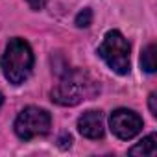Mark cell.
I'll list each match as a JSON object with an SVG mask.
<instances>
[{
  "mask_svg": "<svg viewBox=\"0 0 157 157\" xmlns=\"http://www.w3.org/2000/svg\"><path fill=\"white\" fill-rule=\"evenodd\" d=\"M140 67L151 74L155 72V44H148L144 50H142V56H140Z\"/></svg>",
  "mask_w": 157,
  "mask_h": 157,
  "instance_id": "8",
  "label": "cell"
},
{
  "mask_svg": "<svg viewBox=\"0 0 157 157\" xmlns=\"http://www.w3.org/2000/svg\"><path fill=\"white\" fill-rule=\"evenodd\" d=\"M109 126H111V131L118 139L129 140L140 133L142 118L131 109H117V111H113V115L109 118Z\"/></svg>",
  "mask_w": 157,
  "mask_h": 157,
  "instance_id": "5",
  "label": "cell"
},
{
  "mask_svg": "<svg viewBox=\"0 0 157 157\" xmlns=\"http://www.w3.org/2000/svg\"><path fill=\"white\" fill-rule=\"evenodd\" d=\"M2 104H4V94L0 93V109H2Z\"/></svg>",
  "mask_w": 157,
  "mask_h": 157,
  "instance_id": "12",
  "label": "cell"
},
{
  "mask_svg": "<svg viewBox=\"0 0 157 157\" xmlns=\"http://www.w3.org/2000/svg\"><path fill=\"white\" fill-rule=\"evenodd\" d=\"M93 87V82H87V78L83 74H67L65 80L61 83H57V87L52 91V102L59 104V105H76L82 100L89 98L91 94H94V91H89Z\"/></svg>",
  "mask_w": 157,
  "mask_h": 157,
  "instance_id": "4",
  "label": "cell"
},
{
  "mask_svg": "<svg viewBox=\"0 0 157 157\" xmlns=\"http://www.w3.org/2000/svg\"><path fill=\"white\" fill-rule=\"evenodd\" d=\"M26 2H28V6H30L32 10L39 11V10H43V8L46 6V2H48V0H26Z\"/></svg>",
  "mask_w": 157,
  "mask_h": 157,
  "instance_id": "10",
  "label": "cell"
},
{
  "mask_svg": "<svg viewBox=\"0 0 157 157\" xmlns=\"http://www.w3.org/2000/svg\"><path fill=\"white\" fill-rule=\"evenodd\" d=\"M157 153V135L151 133L144 137L139 144H135L129 150V155H155Z\"/></svg>",
  "mask_w": 157,
  "mask_h": 157,
  "instance_id": "7",
  "label": "cell"
},
{
  "mask_svg": "<svg viewBox=\"0 0 157 157\" xmlns=\"http://www.w3.org/2000/svg\"><path fill=\"white\" fill-rule=\"evenodd\" d=\"M6 80L13 85H21L28 80L33 68V52L24 39H11L0 61Z\"/></svg>",
  "mask_w": 157,
  "mask_h": 157,
  "instance_id": "1",
  "label": "cell"
},
{
  "mask_svg": "<svg viewBox=\"0 0 157 157\" xmlns=\"http://www.w3.org/2000/svg\"><path fill=\"white\" fill-rule=\"evenodd\" d=\"M50 126H52L50 113L41 107L30 105L19 113V117L15 120V133L22 140H32L35 137L46 135L50 131Z\"/></svg>",
  "mask_w": 157,
  "mask_h": 157,
  "instance_id": "3",
  "label": "cell"
},
{
  "mask_svg": "<svg viewBox=\"0 0 157 157\" xmlns=\"http://www.w3.org/2000/svg\"><path fill=\"white\" fill-rule=\"evenodd\" d=\"M93 24V11L89 8H85L83 11H80L76 15V26L78 28H87Z\"/></svg>",
  "mask_w": 157,
  "mask_h": 157,
  "instance_id": "9",
  "label": "cell"
},
{
  "mask_svg": "<svg viewBox=\"0 0 157 157\" xmlns=\"http://www.w3.org/2000/svg\"><path fill=\"white\" fill-rule=\"evenodd\" d=\"M148 104H150V111H151V115H153V117H157V94H155V93H151V94H150Z\"/></svg>",
  "mask_w": 157,
  "mask_h": 157,
  "instance_id": "11",
  "label": "cell"
},
{
  "mask_svg": "<svg viewBox=\"0 0 157 157\" xmlns=\"http://www.w3.org/2000/svg\"><path fill=\"white\" fill-rule=\"evenodd\" d=\"M98 54L113 72L120 76H126L129 72V43L118 30H111L105 33L102 44L98 46Z\"/></svg>",
  "mask_w": 157,
  "mask_h": 157,
  "instance_id": "2",
  "label": "cell"
},
{
  "mask_svg": "<svg viewBox=\"0 0 157 157\" xmlns=\"http://www.w3.org/2000/svg\"><path fill=\"white\" fill-rule=\"evenodd\" d=\"M78 129L87 139L104 137V115L100 111H85L78 118Z\"/></svg>",
  "mask_w": 157,
  "mask_h": 157,
  "instance_id": "6",
  "label": "cell"
}]
</instances>
